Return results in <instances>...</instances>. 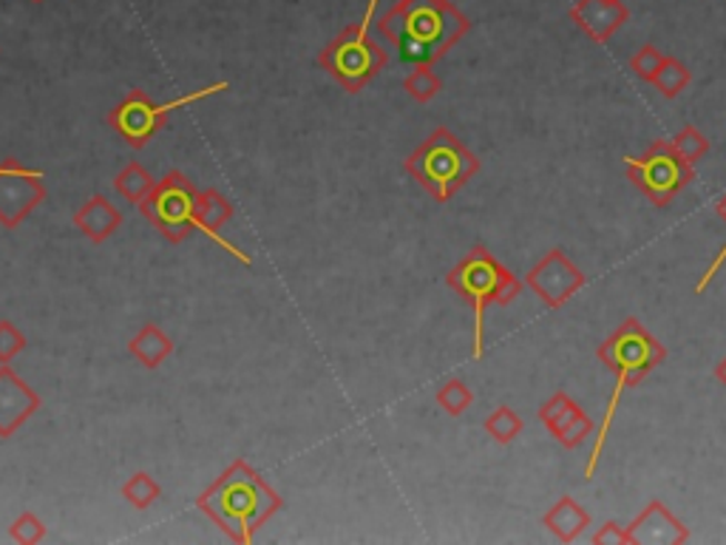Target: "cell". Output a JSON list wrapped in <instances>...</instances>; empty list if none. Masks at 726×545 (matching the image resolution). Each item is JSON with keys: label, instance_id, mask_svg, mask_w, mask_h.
I'll return each instance as SVG.
<instances>
[{"label": "cell", "instance_id": "cell-1", "mask_svg": "<svg viewBox=\"0 0 726 545\" xmlns=\"http://www.w3.org/2000/svg\"><path fill=\"white\" fill-rule=\"evenodd\" d=\"M375 29L398 46L406 63L435 66L466 38L471 23L451 0H398Z\"/></svg>", "mask_w": 726, "mask_h": 545}, {"label": "cell", "instance_id": "cell-2", "mask_svg": "<svg viewBox=\"0 0 726 545\" xmlns=\"http://www.w3.org/2000/svg\"><path fill=\"white\" fill-rule=\"evenodd\" d=\"M197 506L233 543H253L256 532L281 508V497L247 460H233L202 495Z\"/></svg>", "mask_w": 726, "mask_h": 545}, {"label": "cell", "instance_id": "cell-3", "mask_svg": "<svg viewBox=\"0 0 726 545\" xmlns=\"http://www.w3.org/2000/svg\"><path fill=\"white\" fill-rule=\"evenodd\" d=\"M599 358L601 364L616 375V387H613L610 400H607L605 406V418H601L599 429H596V444L594 449H590L588 466H585V477H588V480L596 475V469H599L607 435H610L613 418L619 413L621 398H625L627 389L642 384L653 369L662 367L664 358H667V347H664L638 318H627V321H621L619 327L605 338V344H599Z\"/></svg>", "mask_w": 726, "mask_h": 545}, {"label": "cell", "instance_id": "cell-4", "mask_svg": "<svg viewBox=\"0 0 726 545\" xmlns=\"http://www.w3.org/2000/svg\"><path fill=\"white\" fill-rule=\"evenodd\" d=\"M446 285L466 298L474 310V358H483L486 353V313L491 305L508 307L514 298L523 293V281L508 270L506 265H499L488 248L477 245L468 250L460 261L449 270Z\"/></svg>", "mask_w": 726, "mask_h": 545}, {"label": "cell", "instance_id": "cell-5", "mask_svg": "<svg viewBox=\"0 0 726 545\" xmlns=\"http://www.w3.org/2000/svg\"><path fill=\"white\" fill-rule=\"evenodd\" d=\"M406 171L424 185L437 202H449L457 190L480 171V159L474 157L449 128H437L409 153Z\"/></svg>", "mask_w": 726, "mask_h": 545}, {"label": "cell", "instance_id": "cell-6", "mask_svg": "<svg viewBox=\"0 0 726 545\" xmlns=\"http://www.w3.org/2000/svg\"><path fill=\"white\" fill-rule=\"evenodd\" d=\"M378 3L380 0H369L364 18H360L358 23L347 26L335 40H329V43L324 46L321 58H318L321 69L327 71L329 77H335V80L341 83V89H347L349 95L369 86V80H375V77L384 71L386 60H389L386 58L384 46L369 38Z\"/></svg>", "mask_w": 726, "mask_h": 545}, {"label": "cell", "instance_id": "cell-7", "mask_svg": "<svg viewBox=\"0 0 726 545\" xmlns=\"http://www.w3.org/2000/svg\"><path fill=\"white\" fill-rule=\"evenodd\" d=\"M627 179L636 185L656 208H667L695 179L693 166L678 157L669 140L650 142L642 157H625Z\"/></svg>", "mask_w": 726, "mask_h": 545}, {"label": "cell", "instance_id": "cell-8", "mask_svg": "<svg viewBox=\"0 0 726 545\" xmlns=\"http://www.w3.org/2000/svg\"><path fill=\"white\" fill-rule=\"evenodd\" d=\"M228 89H230V83H225V80H221V83H210L199 91H190V95L179 97V100H173V102H165V106H157V102H153L146 91H131V95H128L126 100H122L120 106H117L115 111L108 115V122H111V126L120 131V137L128 142V146L142 148L153 140V133L165 126V120H168L173 111L190 106V102L208 100V97L221 95V91H228Z\"/></svg>", "mask_w": 726, "mask_h": 545}, {"label": "cell", "instance_id": "cell-9", "mask_svg": "<svg viewBox=\"0 0 726 545\" xmlns=\"http://www.w3.org/2000/svg\"><path fill=\"white\" fill-rule=\"evenodd\" d=\"M197 205L199 190L193 182L171 171L153 185L151 197L139 205V210L165 239L182 241L190 230H197Z\"/></svg>", "mask_w": 726, "mask_h": 545}, {"label": "cell", "instance_id": "cell-10", "mask_svg": "<svg viewBox=\"0 0 726 545\" xmlns=\"http://www.w3.org/2000/svg\"><path fill=\"white\" fill-rule=\"evenodd\" d=\"M43 199V171L26 168L18 159L0 162V222L18 228Z\"/></svg>", "mask_w": 726, "mask_h": 545}, {"label": "cell", "instance_id": "cell-11", "mask_svg": "<svg viewBox=\"0 0 726 545\" xmlns=\"http://www.w3.org/2000/svg\"><path fill=\"white\" fill-rule=\"evenodd\" d=\"M525 285L537 293V298L550 310L568 305V298L585 287V272L559 248L548 250L525 276Z\"/></svg>", "mask_w": 726, "mask_h": 545}, {"label": "cell", "instance_id": "cell-12", "mask_svg": "<svg viewBox=\"0 0 726 545\" xmlns=\"http://www.w3.org/2000/svg\"><path fill=\"white\" fill-rule=\"evenodd\" d=\"M689 528L669 512L662 501H650L636 521L627 526V545H684Z\"/></svg>", "mask_w": 726, "mask_h": 545}, {"label": "cell", "instance_id": "cell-13", "mask_svg": "<svg viewBox=\"0 0 726 545\" xmlns=\"http://www.w3.org/2000/svg\"><path fill=\"white\" fill-rule=\"evenodd\" d=\"M40 409V398L12 367H0V438H12L14 432Z\"/></svg>", "mask_w": 726, "mask_h": 545}, {"label": "cell", "instance_id": "cell-14", "mask_svg": "<svg viewBox=\"0 0 726 545\" xmlns=\"http://www.w3.org/2000/svg\"><path fill=\"white\" fill-rule=\"evenodd\" d=\"M570 20L588 34L594 43L605 46L621 26L630 20V9L621 0H579L570 9Z\"/></svg>", "mask_w": 726, "mask_h": 545}, {"label": "cell", "instance_id": "cell-15", "mask_svg": "<svg viewBox=\"0 0 726 545\" xmlns=\"http://www.w3.org/2000/svg\"><path fill=\"white\" fill-rule=\"evenodd\" d=\"M543 526L548 528V532L554 534L559 543H576L581 534L588 532L590 514L585 512V508H581L574 497L565 495V497H559V501H556L548 512H545Z\"/></svg>", "mask_w": 726, "mask_h": 545}, {"label": "cell", "instance_id": "cell-16", "mask_svg": "<svg viewBox=\"0 0 726 545\" xmlns=\"http://www.w3.org/2000/svg\"><path fill=\"white\" fill-rule=\"evenodd\" d=\"M74 225L80 228V234L89 236L91 241H106L120 230L122 214L108 202L106 197H91L89 202L82 205L74 214Z\"/></svg>", "mask_w": 726, "mask_h": 545}, {"label": "cell", "instance_id": "cell-17", "mask_svg": "<svg viewBox=\"0 0 726 545\" xmlns=\"http://www.w3.org/2000/svg\"><path fill=\"white\" fill-rule=\"evenodd\" d=\"M128 353H131L142 367L157 369L159 364L173 353V341L165 336L162 327H157V324H146V327L131 338Z\"/></svg>", "mask_w": 726, "mask_h": 545}, {"label": "cell", "instance_id": "cell-18", "mask_svg": "<svg viewBox=\"0 0 726 545\" xmlns=\"http://www.w3.org/2000/svg\"><path fill=\"white\" fill-rule=\"evenodd\" d=\"M579 413L581 406L576 404L568 393H554L548 400H545L543 409H539V420H543V426L554 435V438H559V435L570 426V420H574Z\"/></svg>", "mask_w": 726, "mask_h": 545}, {"label": "cell", "instance_id": "cell-19", "mask_svg": "<svg viewBox=\"0 0 726 545\" xmlns=\"http://www.w3.org/2000/svg\"><path fill=\"white\" fill-rule=\"evenodd\" d=\"M153 185L157 182H153L151 174H148L142 166H137V162H131V166L122 168L115 179V190L120 194L122 199H126V202H131V205L146 202V199L151 197Z\"/></svg>", "mask_w": 726, "mask_h": 545}, {"label": "cell", "instance_id": "cell-20", "mask_svg": "<svg viewBox=\"0 0 726 545\" xmlns=\"http://www.w3.org/2000/svg\"><path fill=\"white\" fill-rule=\"evenodd\" d=\"M689 80H693V71L687 69V63H682L678 58H664L662 69L656 71V77H653L650 83L662 97L676 100V97L687 89Z\"/></svg>", "mask_w": 726, "mask_h": 545}, {"label": "cell", "instance_id": "cell-21", "mask_svg": "<svg viewBox=\"0 0 726 545\" xmlns=\"http://www.w3.org/2000/svg\"><path fill=\"white\" fill-rule=\"evenodd\" d=\"M523 426H525L523 418L514 413L511 406H497V409L486 418V432L503 446L514 444V440L523 435Z\"/></svg>", "mask_w": 726, "mask_h": 545}, {"label": "cell", "instance_id": "cell-22", "mask_svg": "<svg viewBox=\"0 0 726 545\" xmlns=\"http://www.w3.org/2000/svg\"><path fill=\"white\" fill-rule=\"evenodd\" d=\"M404 89L411 100L431 102L442 91V80L431 71V66H415V69L406 75Z\"/></svg>", "mask_w": 726, "mask_h": 545}, {"label": "cell", "instance_id": "cell-23", "mask_svg": "<svg viewBox=\"0 0 726 545\" xmlns=\"http://www.w3.org/2000/svg\"><path fill=\"white\" fill-rule=\"evenodd\" d=\"M437 406H440L442 413H449L451 418H457V415H463L468 409V406L474 404V393L468 389L466 380L460 378H449L446 384H442L440 389H437Z\"/></svg>", "mask_w": 726, "mask_h": 545}, {"label": "cell", "instance_id": "cell-24", "mask_svg": "<svg viewBox=\"0 0 726 545\" xmlns=\"http://www.w3.org/2000/svg\"><path fill=\"white\" fill-rule=\"evenodd\" d=\"M159 495H162V488H159V483L153 480L148 472H137V475L128 477L126 486H122V497H126L133 508L153 506V503L159 501Z\"/></svg>", "mask_w": 726, "mask_h": 545}, {"label": "cell", "instance_id": "cell-25", "mask_svg": "<svg viewBox=\"0 0 726 545\" xmlns=\"http://www.w3.org/2000/svg\"><path fill=\"white\" fill-rule=\"evenodd\" d=\"M669 142L678 151V157L687 159L689 166H695L698 159H704L709 153V140L695 126H684Z\"/></svg>", "mask_w": 726, "mask_h": 545}, {"label": "cell", "instance_id": "cell-26", "mask_svg": "<svg viewBox=\"0 0 726 545\" xmlns=\"http://www.w3.org/2000/svg\"><path fill=\"white\" fill-rule=\"evenodd\" d=\"M9 537H12L14 543H23V545L43 543V539H46V526H43V521H40L38 514L23 512L18 517V521H14L12 526H9Z\"/></svg>", "mask_w": 726, "mask_h": 545}, {"label": "cell", "instance_id": "cell-27", "mask_svg": "<svg viewBox=\"0 0 726 545\" xmlns=\"http://www.w3.org/2000/svg\"><path fill=\"white\" fill-rule=\"evenodd\" d=\"M664 58H667V54H662V51H658L656 46H650V43L642 46V49H638L636 54H633V60H630L633 75H636L638 80H645V83H650L653 77H656V71L662 69Z\"/></svg>", "mask_w": 726, "mask_h": 545}, {"label": "cell", "instance_id": "cell-28", "mask_svg": "<svg viewBox=\"0 0 726 545\" xmlns=\"http://www.w3.org/2000/svg\"><path fill=\"white\" fill-rule=\"evenodd\" d=\"M596 432V424H594V418H588V415H585V409H581L579 415H576L574 420H570V426L568 429L563 432V435H559V444L565 446V449H576V446H581L585 444V440L590 438V435H594Z\"/></svg>", "mask_w": 726, "mask_h": 545}, {"label": "cell", "instance_id": "cell-29", "mask_svg": "<svg viewBox=\"0 0 726 545\" xmlns=\"http://www.w3.org/2000/svg\"><path fill=\"white\" fill-rule=\"evenodd\" d=\"M26 349V336L9 321H0V364H9Z\"/></svg>", "mask_w": 726, "mask_h": 545}, {"label": "cell", "instance_id": "cell-30", "mask_svg": "<svg viewBox=\"0 0 726 545\" xmlns=\"http://www.w3.org/2000/svg\"><path fill=\"white\" fill-rule=\"evenodd\" d=\"M715 214H718L720 219H724V222H726V194H724V197L718 199V202H715ZM724 261H726V245H724V248H720V254L715 256L713 265L707 267V272H704V276H702V281H698V285H695V293H704V290H707L709 281H713L715 276H718L720 267H724Z\"/></svg>", "mask_w": 726, "mask_h": 545}, {"label": "cell", "instance_id": "cell-31", "mask_svg": "<svg viewBox=\"0 0 726 545\" xmlns=\"http://www.w3.org/2000/svg\"><path fill=\"white\" fill-rule=\"evenodd\" d=\"M590 539H594V545H627V528L610 521L605 523V526H601Z\"/></svg>", "mask_w": 726, "mask_h": 545}, {"label": "cell", "instance_id": "cell-32", "mask_svg": "<svg viewBox=\"0 0 726 545\" xmlns=\"http://www.w3.org/2000/svg\"><path fill=\"white\" fill-rule=\"evenodd\" d=\"M715 378L720 380V387H726V358L718 364V367H715Z\"/></svg>", "mask_w": 726, "mask_h": 545}, {"label": "cell", "instance_id": "cell-33", "mask_svg": "<svg viewBox=\"0 0 726 545\" xmlns=\"http://www.w3.org/2000/svg\"><path fill=\"white\" fill-rule=\"evenodd\" d=\"M34 3H43V0H34Z\"/></svg>", "mask_w": 726, "mask_h": 545}]
</instances>
